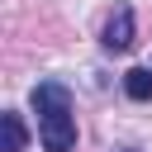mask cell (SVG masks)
I'll list each match as a JSON object with an SVG mask.
<instances>
[{"instance_id":"cell-1","label":"cell","mask_w":152,"mask_h":152,"mask_svg":"<svg viewBox=\"0 0 152 152\" xmlns=\"http://www.w3.org/2000/svg\"><path fill=\"white\" fill-rule=\"evenodd\" d=\"M33 109H38V142L48 152H71L76 147V114H71V90L62 81H38L33 86Z\"/></svg>"},{"instance_id":"cell-3","label":"cell","mask_w":152,"mask_h":152,"mask_svg":"<svg viewBox=\"0 0 152 152\" xmlns=\"http://www.w3.org/2000/svg\"><path fill=\"white\" fill-rule=\"evenodd\" d=\"M0 128H5V147H0V152H24V142H28V128H24V114L5 109V114H0Z\"/></svg>"},{"instance_id":"cell-2","label":"cell","mask_w":152,"mask_h":152,"mask_svg":"<svg viewBox=\"0 0 152 152\" xmlns=\"http://www.w3.org/2000/svg\"><path fill=\"white\" fill-rule=\"evenodd\" d=\"M100 43H104V52H128V48H133V10H128V5H119V10L104 19Z\"/></svg>"},{"instance_id":"cell-4","label":"cell","mask_w":152,"mask_h":152,"mask_svg":"<svg viewBox=\"0 0 152 152\" xmlns=\"http://www.w3.org/2000/svg\"><path fill=\"white\" fill-rule=\"evenodd\" d=\"M124 90H128V100H152V71L147 66L124 71Z\"/></svg>"},{"instance_id":"cell-5","label":"cell","mask_w":152,"mask_h":152,"mask_svg":"<svg viewBox=\"0 0 152 152\" xmlns=\"http://www.w3.org/2000/svg\"><path fill=\"white\" fill-rule=\"evenodd\" d=\"M128 152H138V147H128Z\"/></svg>"}]
</instances>
